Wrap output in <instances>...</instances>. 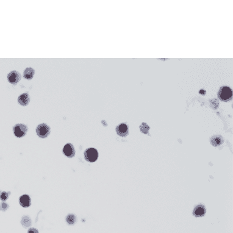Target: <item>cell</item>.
<instances>
[{
  "label": "cell",
  "mask_w": 233,
  "mask_h": 233,
  "mask_svg": "<svg viewBox=\"0 0 233 233\" xmlns=\"http://www.w3.org/2000/svg\"><path fill=\"white\" fill-rule=\"evenodd\" d=\"M63 153L67 157L71 158L74 156L75 150L73 146L71 144H67L64 147Z\"/></svg>",
  "instance_id": "cell-6"
},
{
  "label": "cell",
  "mask_w": 233,
  "mask_h": 233,
  "mask_svg": "<svg viewBox=\"0 0 233 233\" xmlns=\"http://www.w3.org/2000/svg\"><path fill=\"white\" fill-rule=\"evenodd\" d=\"M116 131L118 135L125 137L128 134V127L125 123H121L117 127Z\"/></svg>",
  "instance_id": "cell-7"
},
{
  "label": "cell",
  "mask_w": 233,
  "mask_h": 233,
  "mask_svg": "<svg viewBox=\"0 0 233 233\" xmlns=\"http://www.w3.org/2000/svg\"><path fill=\"white\" fill-rule=\"evenodd\" d=\"M218 97L222 101H228L232 99V90L229 87L223 86L219 91Z\"/></svg>",
  "instance_id": "cell-1"
},
{
  "label": "cell",
  "mask_w": 233,
  "mask_h": 233,
  "mask_svg": "<svg viewBox=\"0 0 233 233\" xmlns=\"http://www.w3.org/2000/svg\"><path fill=\"white\" fill-rule=\"evenodd\" d=\"M205 93H206V92H205L204 90H201L200 91V94H202V95H205Z\"/></svg>",
  "instance_id": "cell-19"
},
{
  "label": "cell",
  "mask_w": 233,
  "mask_h": 233,
  "mask_svg": "<svg viewBox=\"0 0 233 233\" xmlns=\"http://www.w3.org/2000/svg\"><path fill=\"white\" fill-rule=\"evenodd\" d=\"M34 74V70L32 68H28L24 71V77L27 80L33 78Z\"/></svg>",
  "instance_id": "cell-13"
},
{
  "label": "cell",
  "mask_w": 233,
  "mask_h": 233,
  "mask_svg": "<svg viewBox=\"0 0 233 233\" xmlns=\"http://www.w3.org/2000/svg\"><path fill=\"white\" fill-rule=\"evenodd\" d=\"M77 220L76 217L73 214H69L66 217V222L69 225H73L76 223Z\"/></svg>",
  "instance_id": "cell-14"
},
{
  "label": "cell",
  "mask_w": 233,
  "mask_h": 233,
  "mask_svg": "<svg viewBox=\"0 0 233 233\" xmlns=\"http://www.w3.org/2000/svg\"><path fill=\"white\" fill-rule=\"evenodd\" d=\"M205 213H206V209L204 206L203 205L197 206L194 211V215L197 217H203L205 215Z\"/></svg>",
  "instance_id": "cell-9"
},
{
  "label": "cell",
  "mask_w": 233,
  "mask_h": 233,
  "mask_svg": "<svg viewBox=\"0 0 233 233\" xmlns=\"http://www.w3.org/2000/svg\"><path fill=\"white\" fill-rule=\"evenodd\" d=\"M9 195V192H3L1 194H0V199H1V200H2L3 201H5L8 198Z\"/></svg>",
  "instance_id": "cell-15"
},
{
  "label": "cell",
  "mask_w": 233,
  "mask_h": 233,
  "mask_svg": "<svg viewBox=\"0 0 233 233\" xmlns=\"http://www.w3.org/2000/svg\"><path fill=\"white\" fill-rule=\"evenodd\" d=\"M19 202L22 207L28 208L31 205V198L28 195H23L20 197Z\"/></svg>",
  "instance_id": "cell-8"
},
{
  "label": "cell",
  "mask_w": 233,
  "mask_h": 233,
  "mask_svg": "<svg viewBox=\"0 0 233 233\" xmlns=\"http://www.w3.org/2000/svg\"><path fill=\"white\" fill-rule=\"evenodd\" d=\"M19 103L22 106H26L29 102V97L28 94H23L19 97Z\"/></svg>",
  "instance_id": "cell-11"
},
{
  "label": "cell",
  "mask_w": 233,
  "mask_h": 233,
  "mask_svg": "<svg viewBox=\"0 0 233 233\" xmlns=\"http://www.w3.org/2000/svg\"><path fill=\"white\" fill-rule=\"evenodd\" d=\"M141 131H142L145 134H147V132H148V130H149V127H148L147 125H145V127L144 128H141Z\"/></svg>",
  "instance_id": "cell-18"
},
{
  "label": "cell",
  "mask_w": 233,
  "mask_h": 233,
  "mask_svg": "<svg viewBox=\"0 0 233 233\" xmlns=\"http://www.w3.org/2000/svg\"><path fill=\"white\" fill-rule=\"evenodd\" d=\"M9 82L12 84H16L21 80V74L17 71H12L7 75Z\"/></svg>",
  "instance_id": "cell-5"
},
{
  "label": "cell",
  "mask_w": 233,
  "mask_h": 233,
  "mask_svg": "<svg viewBox=\"0 0 233 233\" xmlns=\"http://www.w3.org/2000/svg\"><path fill=\"white\" fill-rule=\"evenodd\" d=\"M21 223H22V225L25 228H29L31 226V225H32V221L29 216L25 215L22 217V220H21Z\"/></svg>",
  "instance_id": "cell-10"
},
{
  "label": "cell",
  "mask_w": 233,
  "mask_h": 233,
  "mask_svg": "<svg viewBox=\"0 0 233 233\" xmlns=\"http://www.w3.org/2000/svg\"><path fill=\"white\" fill-rule=\"evenodd\" d=\"M8 208H9V205L5 203V202H3V203L0 205V211L5 212L7 210Z\"/></svg>",
  "instance_id": "cell-16"
},
{
  "label": "cell",
  "mask_w": 233,
  "mask_h": 233,
  "mask_svg": "<svg viewBox=\"0 0 233 233\" xmlns=\"http://www.w3.org/2000/svg\"><path fill=\"white\" fill-rule=\"evenodd\" d=\"M211 142L214 147H218L223 144V141L221 136H214L211 139Z\"/></svg>",
  "instance_id": "cell-12"
},
{
  "label": "cell",
  "mask_w": 233,
  "mask_h": 233,
  "mask_svg": "<svg viewBox=\"0 0 233 233\" xmlns=\"http://www.w3.org/2000/svg\"><path fill=\"white\" fill-rule=\"evenodd\" d=\"M36 132L40 138H46L50 133V128L47 125L42 123L37 127Z\"/></svg>",
  "instance_id": "cell-3"
},
{
  "label": "cell",
  "mask_w": 233,
  "mask_h": 233,
  "mask_svg": "<svg viewBox=\"0 0 233 233\" xmlns=\"http://www.w3.org/2000/svg\"><path fill=\"white\" fill-rule=\"evenodd\" d=\"M28 233H39V232H38V231L36 228H30L28 230Z\"/></svg>",
  "instance_id": "cell-17"
},
{
  "label": "cell",
  "mask_w": 233,
  "mask_h": 233,
  "mask_svg": "<svg viewBox=\"0 0 233 233\" xmlns=\"http://www.w3.org/2000/svg\"><path fill=\"white\" fill-rule=\"evenodd\" d=\"M13 133L17 137H24L28 131V128L26 125L23 124H17L13 127Z\"/></svg>",
  "instance_id": "cell-4"
},
{
  "label": "cell",
  "mask_w": 233,
  "mask_h": 233,
  "mask_svg": "<svg viewBox=\"0 0 233 233\" xmlns=\"http://www.w3.org/2000/svg\"><path fill=\"white\" fill-rule=\"evenodd\" d=\"M98 157V153L96 149L90 148L87 149L84 152V158L86 161L93 162L97 160Z\"/></svg>",
  "instance_id": "cell-2"
}]
</instances>
